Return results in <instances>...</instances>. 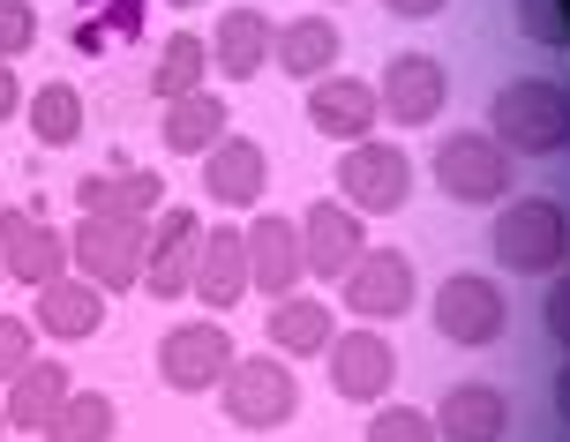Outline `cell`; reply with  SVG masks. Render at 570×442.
<instances>
[{"label": "cell", "instance_id": "obj_1", "mask_svg": "<svg viewBox=\"0 0 570 442\" xmlns=\"http://www.w3.org/2000/svg\"><path fill=\"white\" fill-rule=\"evenodd\" d=\"M488 136L511 158H556L570 150V84L556 76H518L488 98Z\"/></svg>", "mask_w": 570, "mask_h": 442}, {"label": "cell", "instance_id": "obj_2", "mask_svg": "<svg viewBox=\"0 0 570 442\" xmlns=\"http://www.w3.org/2000/svg\"><path fill=\"white\" fill-rule=\"evenodd\" d=\"M488 255H495L503 271H518V277H548L570 255L563 203H556V195H518V203H503L495 225H488Z\"/></svg>", "mask_w": 570, "mask_h": 442}, {"label": "cell", "instance_id": "obj_3", "mask_svg": "<svg viewBox=\"0 0 570 442\" xmlns=\"http://www.w3.org/2000/svg\"><path fill=\"white\" fill-rule=\"evenodd\" d=\"M142 248L150 225H120V218H76L68 233V271L98 285V293H136L142 285Z\"/></svg>", "mask_w": 570, "mask_h": 442}, {"label": "cell", "instance_id": "obj_4", "mask_svg": "<svg viewBox=\"0 0 570 442\" xmlns=\"http://www.w3.org/2000/svg\"><path fill=\"white\" fill-rule=\"evenodd\" d=\"M518 180V158L488 128H458V136L435 143V188L451 203H503Z\"/></svg>", "mask_w": 570, "mask_h": 442}, {"label": "cell", "instance_id": "obj_5", "mask_svg": "<svg viewBox=\"0 0 570 442\" xmlns=\"http://www.w3.org/2000/svg\"><path fill=\"white\" fill-rule=\"evenodd\" d=\"M218 405H226L233 428H285L293 405H301V383L278 353H240L218 383Z\"/></svg>", "mask_w": 570, "mask_h": 442}, {"label": "cell", "instance_id": "obj_6", "mask_svg": "<svg viewBox=\"0 0 570 442\" xmlns=\"http://www.w3.org/2000/svg\"><path fill=\"white\" fill-rule=\"evenodd\" d=\"M511 331V301H503V285L481 271H458L435 285V337H451L465 353H481L495 337Z\"/></svg>", "mask_w": 570, "mask_h": 442}, {"label": "cell", "instance_id": "obj_7", "mask_svg": "<svg viewBox=\"0 0 570 442\" xmlns=\"http://www.w3.org/2000/svg\"><path fill=\"white\" fill-rule=\"evenodd\" d=\"M338 195H345V210H361V218H391L413 195V158H405L399 143H345Z\"/></svg>", "mask_w": 570, "mask_h": 442}, {"label": "cell", "instance_id": "obj_8", "mask_svg": "<svg viewBox=\"0 0 570 442\" xmlns=\"http://www.w3.org/2000/svg\"><path fill=\"white\" fill-rule=\"evenodd\" d=\"M451 106V68L435 53H391L375 76V112L399 128H428L435 112Z\"/></svg>", "mask_w": 570, "mask_h": 442}, {"label": "cell", "instance_id": "obj_9", "mask_svg": "<svg viewBox=\"0 0 570 442\" xmlns=\"http://www.w3.org/2000/svg\"><path fill=\"white\" fill-rule=\"evenodd\" d=\"M233 337L226 323H173L166 337H158V383L180 390V397H196V390H218L233 367Z\"/></svg>", "mask_w": 570, "mask_h": 442}, {"label": "cell", "instance_id": "obj_10", "mask_svg": "<svg viewBox=\"0 0 570 442\" xmlns=\"http://www.w3.org/2000/svg\"><path fill=\"white\" fill-rule=\"evenodd\" d=\"M338 285H345V315H361V323H399L405 307L421 301V285H413V255H405V248H368Z\"/></svg>", "mask_w": 570, "mask_h": 442}, {"label": "cell", "instance_id": "obj_11", "mask_svg": "<svg viewBox=\"0 0 570 442\" xmlns=\"http://www.w3.org/2000/svg\"><path fill=\"white\" fill-rule=\"evenodd\" d=\"M196 248H203V225L188 203H166L150 218V248H142V293L150 301H180L196 285Z\"/></svg>", "mask_w": 570, "mask_h": 442}, {"label": "cell", "instance_id": "obj_12", "mask_svg": "<svg viewBox=\"0 0 570 442\" xmlns=\"http://www.w3.org/2000/svg\"><path fill=\"white\" fill-rule=\"evenodd\" d=\"M240 248H248V293H271V301L301 293V277H308V263H301V218L256 210V218L240 225Z\"/></svg>", "mask_w": 570, "mask_h": 442}, {"label": "cell", "instance_id": "obj_13", "mask_svg": "<svg viewBox=\"0 0 570 442\" xmlns=\"http://www.w3.org/2000/svg\"><path fill=\"white\" fill-rule=\"evenodd\" d=\"M323 360H331V390L353 397V405H375V397H391V383H399V345L375 331V323L338 331Z\"/></svg>", "mask_w": 570, "mask_h": 442}, {"label": "cell", "instance_id": "obj_14", "mask_svg": "<svg viewBox=\"0 0 570 442\" xmlns=\"http://www.w3.org/2000/svg\"><path fill=\"white\" fill-rule=\"evenodd\" d=\"M0 277H16V285L68 277V233H53L38 210H0Z\"/></svg>", "mask_w": 570, "mask_h": 442}, {"label": "cell", "instance_id": "obj_15", "mask_svg": "<svg viewBox=\"0 0 570 442\" xmlns=\"http://www.w3.org/2000/svg\"><path fill=\"white\" fill-rule=\"evenodd\" d=\"M271 188V150L256 136H218L203 150V195L226 203V210H256Z\"/></svg>", "mask_w": 570, "mask_h": 442}, {"label": "cell", "instance_id": "obj_16", "mask_svg": "<svg viewBox=\"0 0 570 442\" xmlns=\"http://www.w3.org/2000/svg\"><path fill=\"white\" fill-rule=\"evenodd\" d=\"M83 218H120V225H150L166 210V180L150 166H114V173H83L76 180Z\"/></svg>", "mask_w": 570, "mask_h": 442}, {"label": "cell", "instance_id": "obj_17", "mask_svg": "<svg viewBox=\"0 0 570 442\" xmlns=\"http://www.w3.org/2000/svg\"><path fill=\"white\" fill-rule=\"evenodd\" d=\"M361 255H368L361 210H345V203H308V218H301V263H308L315 285H323V277H345Z\"/></svg>", "mask_w": 570, "mask_h": 442}, {"label": "cell", "instance_id": "obj_18", "mask_svg": "<svg viewBox=\"0 0 570 442\" xmlns=\"http://www.w3.org/2000/svg\"><path fill=\"white\" fill-rule=\"evenodd\" d=\"M308 120H315V136H331V143H368L375 136V76H315Z\"/></svg>", "mask_w": 570, "mask_h": 442}, {"label": "cell", "instance_id": "obj_19", "mask_svg": "<svg viewBox=\"0 0 570 442\" xmlns=\"http://www.w3.org/2000/svg\"><path fill=\"white\" fill-rule=\"evenodd\" d=\"M210 315L248 301V248H240V225H203V248H196V285H188Z\"/></svg>", "mask_w": 570, "mask_h": 442}, {"label": "cell", "instance_id": "obj_20", "mask_svg": "<svg viewBox=\"0 0 570 442\" xmlns=\"http://www.w3.org/2000/svg\"><path fill=\"white\" fill-rule=\"evenodd\" d=\"M30 331L60 337V345H83V337H98V331H106V293H98V285H83L76 271H68V277H53V285H38Z\"/></svg>", "mask_w": 570, "mask_h": 442}, {"label": "cell", "instance_id": "obj_21", "mask_svg": "<svg viewBox=\"0 0 570 442\" xmlns=\"http://www.w3.org/2000/svg\"><path fill=\"white\" fill-rule=\"evenodd\" d=\"M435 435L443 442H503L511 435V397L495 383H451L443 390V405H435Z\"/></svg>", "mask_w": 570, "mask_h": 442}, {"label": "cell", "instance_id": "obj_22", "mask_svg": "<svg viewBox=\"0 0 570 442\" xmlns=\"http://www.w3.org/2000/svg\"><path fill=\"white\" fill-rule=\"evenodd\" d=\"M271 46H278V23L263 8H226L210 30V68L226 84H256V68H271Z\"/></svg>", "mask_w": 570, "mask_h": 442}, {"label": "cell", "instance_id": "obj_23", "mask_svg": "<svg viewBox=\"0 0 570 442\" xmlns=\"http://www.w3.org/2000/svg\"><path fill=\"white\" fill-rule=\"evenodd\" d=\"M68 367L60 360H23L16 375H8V397H0V420L16 428V435H46V420L68 405Z\"/></svg>", "mask_w": 570, "mask_h": 442}, {"label": "cell", "instance_id": "obj_24", "mask_svg": "<svg viewBox=\"0 0 570 442\" xmlns=\"http://www.w3.org/2000/svg\"><path fill=\"white\" fill-rule=\"evenodd\" d=\"M142 23H150V0H76L68 46L83 60H106V53H120V46H136Z\"/></svg>", "mask_w": 570, "mask_h": 442}, {"label": "cell", "instance_id": "obj_25", "mask_svg": "<svg viewBox=\"0 0 570 442\" xmlns=\"http://www.w3.org/2000/svg\"><path fill=\"white\" fill-rule=\"evenodd\" d=\"M271 345H278V360H315L331 353V337H338V315L315 301V293H285V301H271Z\"/></svg>", "mask_w": 570, "mask_h": 442}, {"label": "cell", "instance_id": "obj_26", "mask_svg": "<svg viewBox=\"0 0 570 442\" xmlns=\"http://www.w3.org/2000/svg\"><path fill=\"white\" fill-rule=\"evenodd\" d=\"M338 53L345 38L331 16H301V23H278V46H271V60H278L293 84H315V76H338Z\"/></svg>", "mask_w": 570, "mask_h": 442}, {"label": "cell", "instance_id": "obj_27", "mask_svg": "<svg viewBox=\"0 0 570 442\" xmlns=\"http://www.w3.org/2000/svg\"><path fill=\"white\" fill-rule=\"evenodd\" d=\"M218 136H233L218 90H188V98H173V106L158 112V143H166L173 158H196V150H210Z\"/></svg>", "mask_w": 570, "mask_h": 442}, {"label": "cell", "instance_id": "obj_28", "mask_svg": "<svg viewBox=\"0 0 570 442\" xmlns=\"http://www.w3.org/2000/svg\"><path fill=\"white\" fill-rule=\"evenodd\" d=\"M203 76H210V46H203L196 30H173L166 46H158V60H150V98L173 106V98L203 90Z\"/></svg>", "mask_w": 570, "mask_h": 442}, {"label": "cell", "instance_id": "obj_29", "mask_svg": "<svg viewBox=\"0 0 570 442\" xmlns=\"http://www.w3.org/2000/svg\"><path fill=\"white\" fill-rule=\"evenodd\" d=\"M23 112H30V136L46 150H76L83 143V90L76 84H38Z\"/></svg>", "mask_w": 570, "mask_h": 442}, {"label": "cell", "instance_id": "obj_30", "mask_svg": "<svg viewBox=\"0 0 570 442\" xmlns=\"http://www.w3.org/2000/svg\"><path fill=\"white\" fill-rule=\"evenodd\" d=\"M120 405L106 390H68V405L46 420V442H114Z\"/></svg>", "mask_w": 570, "mask_h": 442}, {"label": "cell", "instance_id": "obj_31", "mask_svg": "<svg viewBox=\"0 0 570 442\" xmlns=\"http://www.w3.org/2000/svg\"><path fill=\"white\" fill-rule=\"evenodd\" d=\"M361 442H435V420H428L421 405H375Z\"/></svg>", "mask_w": 570, "mask_h": 442}, {"label": "cell", "instance_id": "obj_32", "mask_svg": "<svg viewBox=\"0 0 570 442\" xmlns=\"http://www.w3.org/2000/svg\"><path fill=\"white\" fill-rule=\"evenodd\" d=\"M518 30H525L533 46H556V53H563L570 46V8L563 0H518Z\"/></svg>", "mask_w": 570, "mask_h": 442}, {"label": "cell", "instance_id": "obj_33", "mask_svg": "<svg viewBox=\"0 0 570 442\" xmlns=\"http://www.w3.org/2000/svg\"><path fill=\"white\" fill-rule=\"evenodd\" d=\"M38 46V8L23 0H0V60H23Z\"/></svg>", "mask_w": 570, "mask_h": 442}, {"label": "cell", "instance_id": "obj_34", "mask_svg": "<svg viewBox=\"0 0 570 442\" xmlns=\"http://www.w3.org/2000/svg\"><path fill=\"white\" fill-rule=\"evenodd\" d=\"M23 360H38V331H30V315H0V383H8Z\"/></svg>", "mask_w": 570, "mask_h": 442}, {"label": "cell", "instance_id": "obj_35", "mask_svg": "<svg viewBox=\"0 0 570 442\" xmlns=\"http://www.w3.org/2000/svg\"><path fill=\"white\" fill-rule=\"evenodd\" d=\"M541 315H548V337L570 353V277H556V285H548V307H541Z\"/></svg>", "mask_w": 570, "mask_h": 442}, {"label": "cell", "instance_id": "obj_36", "mask_svg": "<svg viewBox=\"0 0 570 442\" xmlns=\"http://www.w3.org/2000/svg\"><path fill=\"white\" fill-rule=\"evenodd\" d=\"M23 106V84H16V60H0V120H16Z\"/></svg>", "mask_w": 570, "mask_h": 442}, {"label": "cell", "instance_id": "obj_37", "mask_svg": "<svg viewBox=\"0 0 570 442\" xmlns=\"http://www.w3.org/2000/svg\"><path fill=\"white\" fill-rule=\"evenodd\" d=\"M391 16H405V23H421V16H435V8H451V0H383Z\"/></svg>", "mask_w": 570, "mask_h": 442}, {"label": "cell", "instance_id": "obj_38", "mask_svg": "<svg viewBox=\"0 0 570 442\" xmlns=\"http://www.w3.org/2000/svg\"><path fill=\"white\" fill-rule=\"evenodd\" d=\"M556 413L570 420V367H563V375H556Z\"/></svg>", "mask_w": 570, "mask_h": 442}, {"label": "cell", "instance_id": "obj_39", "mask_svg": "<svg viewBox=\"0 0 570 442\" xmlns=\"http://www.w3.org/2000/svg\"><path fill=\"white\" fill-rule=\"evenodd\" d=\"M166 8H203V0H166Z\"/></svg>", "mask_w": 570, "mask_h": 442}, {"label": "cell", "instance_id": "obj_40", "mask_svg": "<svg viewBox=\"0 0 570 442\" xmlns=\"http://www.w3.org/2000/svg\"><path fill=\"white\" fill-rule=\"evenodd\" d=\"M0 435H8V420H0Z\"/></svg>", "mask_w": 570, "mask_h": 442}]
</instances>
